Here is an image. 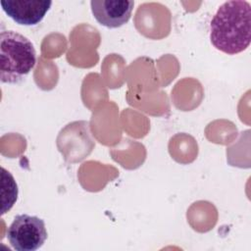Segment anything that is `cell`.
<instances>
[{
	"label": "cell",
	"instance_id": "6da1fadb",
	"mask_svg": "<svg viewBox=\"0 0 251 251\" xmlns=\"http://www.w3.org/2000/svg\"><path fill=\"white\" fill-rule=\"evenodd\" d=\"M210 40L214 47L227 55L238 54L251 41V5L233 0L222 4L210 24Z\"/></svg>",
	"mask_w": 251,
	"mask_h": 251
},
{
	"label": "cell",
	"instance_id": "7a4b0ae2",
	"mask_svg": "<svg viewBox=\"0 0 251 251\" xmlns=\"http://www.w3.org/2000/svg\"><path fill=\"white\" fill-rule=\"evenodd\" d=\"M36 64V52L31 41L14 30L0 33V79L3 83L21 82Z\"/></svg>",
	"mask_w": 251,
	"mask_h": 251
},
{
	"label": "cell",
	"instance_id": "3957f363",
	"mask_svg": "<svg viewBox=\"0 0 251 251\" xmlns=\"http://www.w3.org/2000/svg\"><path fill=\"white\" fill-rule=\"evenodd\" d=\"M7 238L15 250L35 251L47 239L45 223L36 216L18 215L8 227Z\"/></svg>",
	"mask_w": 251,
	"mask_h": 251
},
{
	"label": "cell",
	"instance_id": "277c9868",
	"mask_svg": "<svg viewBox=\"0 0 251 251\" xmlns=\"http://www.w3.org/2000/svg\"><path fill=\"white\" fill-rule=\"evenodd\" d=\"M4 13L14 22L22 25L39 24L52 6L47 0H1Z\"/></svg>",
	"mask_w": 251,
	"mask_h": 251
},
{
	"label": "cell",
	"instance_id": "5b68a950",
	"mask_svg": "<svg viewBox=\"0 0 251 251\" xmlns=\"http://www.w3.org/2000/svg\"><path fill=\"white\" fill-rule=\"evenodd\" d=\"M134 2L130 0H92L91 12L95 20L109 28L126 24L131 16Z\"/></svg>",
	"mask_w": 251,
	"mask_h": 251
}]
</instances>
